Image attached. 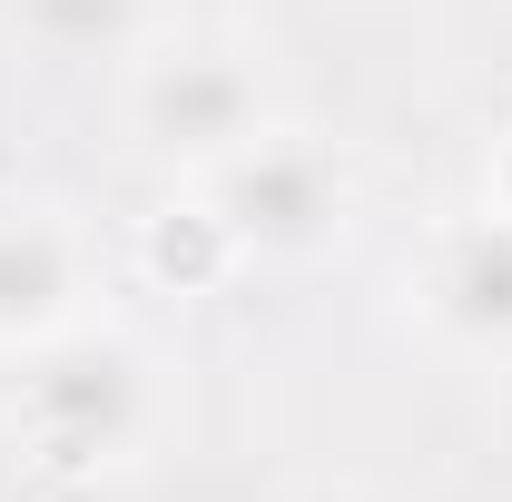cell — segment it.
I'll return each instance as SVG.
<instances>
[{
    "instance_id": "1",
    "label": "cell",
    "mask_w": 512,
    "mask_h": 502,
    "mask_svg": "<svg viewBox=\"0 0 512 502\" xmlns=\"http://www.w3.org/2000/svg\"><path fill=\"white\" fill-rule=\"evenodd\" d=\"M20 434L40 443V463L60 473H99V463H128L138 434H148V365L128 335H40L30 375H20Z\"/></svg>"
},
{
    "instance_id": "2",
    "label": "cell",
    "mask_w": 512,
    "mask_h": 502,
    "mask_svg": "<svg viewBox=\"0 0 512 502\" xmlns=\"http://www.w3.org/2000/svg\"><path fill=\"white\" fill-rule=\"evenodd\" d=\"M207 207L227 217V237L247 256H316L345 227V178L316 138H266L256 128L237 158L207 168Z\"/></svg>"
},
{
    "instance_id": "3",
    "label": "cell",
    "mask_w": 512,
    "mask_h": 502,
    "mask_svg": "<svg viewBox=\"0 0 512 502\" xmlns=\"http://www.w3.org/2000/svg\"><path fill=\"white\" fill-rule=\"evenodd\" d=\"M128 119H138V138L158 158L217 168L266 128V99H256V69L237 50H158V60H138Z\"/></svg>"
},
{
    "instance_id": "4",
    "label": "cell",
    "mask_w": 512,
    "mask_h": 502,
    "mask_svg": "<svg viewBox=\"0 0 512 502\" xmlns=\"http://www.w3.org/2000/svg\"><path fill=\"white\" fill-rule=\"evenodd\" d=\"M424 315L463 345H512V217H463L424 256Z\"/></svg>"
},
{
    "instance_id": "5",
    "label": "cell",
    "mask_w": 512,
    "mask_h": 502,
    "mask_svg": "<svg viewBox=\"0 0 512 502\" xmlns=\"http://www.w3.org/2000/svg\"><path fill=\"white\" fill-rule=\"evenodd\" d=\"M69 296H79V247H69V227L50 207H0V335L20 345H40V335H60Z\"/></svg>"
},
{
    "instance_id": "6",
    "label": "cell",
    "mask_w": 512,
    "mask_h": 502,
    "mask_svg": "<svg viewBox=\"0 0 512 502\" xmlns=\"http://www.w3.org/2000/svg\"><path fill=\"white\" fill-rule=\"evenodd\" d=\"M40 60H128L148 40V0H0Z\"/></svg>"
},
{
    "instance_id": "7",
    "label": "cell",
    "mask_w": 512,
    "mask_h": 502,
    "mask_svg": "<svg viewBox=\"0 0 512 502\" xmlns=\"http://www.w3.org/2000/svg\"><path fill=\"white\" fill-rule=\"evenodd\" d=\"M237 237H227V217L207 207V197H188V207H158L148 217V237H138V266L158 276V286H178V296H207V286H227L237 276Z\"/></svg>"
},
{
    "instance_id": "8",
    "label": "cell",
    "mask_w": 512,
    "mask_h": 502,
    "mask_svg": "<svg viewBox=\"0 0 512 502\" xmlns=\"http://www.w3.org/2000/svg\"><path fill=\"white\" fill-rule=\"evenodd\" d=\"M483 197H493V217H512V138L493 148V178H483Z\"/></svg>"
},
{
    "instance_id": "9",
    "label": "cell",
    "mask_w": 512,
    "mask_h": 502,
    "mask_svg": "<svg viewBox=\"0 0 512 502\" xmlns=\"http://www.w3.org/2000/svg\"><path fill=\"white\" fill-rule=\"evenodd\" d=\"M306 502H365V493H306Z\"/></svg>"
}]
</instances>
